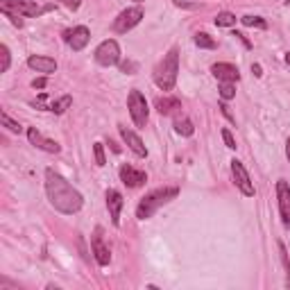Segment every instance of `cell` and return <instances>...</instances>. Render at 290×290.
Masks as SVG:
<instances>
[{"mask_svg":"<svg viewBox=\"0 0 290 290\" xmlns=\"http://www.w3.org/2000/svg\"><path fill=\"white\" fill-rule=\"evenodd\" d=\"M0 12L5 14V16L9 18V21H12V23L16 25V27H21V25H23V18H21V14H16V12H9V9H0Z\"/></svg>","mask_w":290,"mask_h":290,"instance_id":"29","label":"cell"},{"mask_svg":"<svg viewBox=\"0 0 290 290\" xmlns=\"http://www.w3.org/2000/svg\"><path fill=\"white\" fill-rule=\"evenodd\" d=\"M73 105V98L71 95H64V98H59V100H54L53 105H50V111H54V113H64L66 109Z\"/></svg>","mask_w":290,"mask_h":290,"instance_id":"20","label":"cell"},{"mask_svg":"<svg viewBox=\"0 0 290 290\" xmlns=\"http://www.w3.org/2000/svg\"><path fill=\"white\" fill-rule=\"evenodd\" d=\"M46 77H39V79H34V82H32V89H46Z\"/></svg>","mask_w":290,"mask_h":290,"instance_id":"32","label":"cell"},{"mask_svg":"<svg viewBox=\"0 0 290 290\" xmlns=\"http://www.w3.org/2000/svg\"><path fill=\"white\" fill-rule=\"evenodd\" d=\"M286 157H288V161H290V138L286 141Z\"/></svg>","mask_w":290,"mask_h":290,"instance_id":"36","label":"cell"},{"mask_svg":"<svg viewBox=\"0 0 290 290\" xmlns=\"http://www.w3.org/2000/svg\"><path fill=\"white\" fill-rule=\"evenodd\" d=\"M46 193H48L50 204L66 215L77 213V211L84 207L82 193H79L75 186H71L68 179H64L59 172H54L53 168L46 170Z\"/></svg>","mask_w":290,"mask_h":290,"instance_id":"1","label":"cell"},{"mask_svg":"<svg viewBox=\"0 0 290 290\" xmlns=\"http://www.w3.org/2000/svg\"><path fill=\"white\" fill-rule=\"evenodd\" d=\"M179 190L172 186V188H157L152 190V193H148V195L143 197L141 202H138L136 207V218L138 220H148L152 218L157 211H159L163 204H168V202L172 200V197H177Z\"/></svg>","mask_w":290,"mask_h":290,"instance_id":"3","label":"cell"},{"mask_svg":"<svg viewBox=\"0 0 290 290\" xmlns=\"http://www.w3.org/2000/svg\"><path fill=\"white\" fill-rule=\"evenodd\" d=\"M0 9H9L21 16H41L50 7H39L32 0H0Z\"/></svg>","mask_w":290,"mask_h":290,"instance_id":"5","label":"cell"},{"mask_svg":"<svg viewBox=\"0 0 290 290\" xmlns=\"http://www.w3.org/2000/svg\"><path fill=\"white\" fill-rule=\"evenodd\" d=\"M93 154H95V163L98 166H105L107 159H105V148H102V143H95L93 145Z\"/></svg>","mask_w":290,"mask_h":290,"instance_id":"28","label":"cell"},{"mask_svg":"<svg viewBox=\"0 0 290 290\" xmlns=\"http://www.w3.org/2000/svg\"><path fill=\"white\" fill-rule=\"evenodd\" d=\"M236 95V86H234V82H220V98L222 100H231Z\"/></svg>","mask_w":290,"mask_h":290,"instance_id":"24","label":"cell"},{"mask_svg":"<svg viewBox=\"0 0 290 290\" xmlns=\"http://www.w3.org/2000/svg\"><path fill=\"white\" fill-rule=\"evenodd\" d=\"M27 66L36 73H43V75H50V73L57 71V61L50 59V57H41V54H32L27 59Z\"/></svg>","mask_w":290,"mask_h":290,"instance_id":"17","label":"cell"},{"mask_svg":"<svg viewBox=\"0 0 290 290\" xmlns=\"http://www.w3.org/2000/svg\"><path fill=\"white\" fill-rule=\"evenodd\" d=\"M118 175H120V182H123L125 186H130V188H138V186H143V184L148 182L145 172L136 170V168L130 166V163H123L120 170H118Z\"/></svg>","mask_w":290,"mask_h":290,"instance_id":"10","label":"cell"},{"mask_svg":"<svg viewBox=\"0 0 290 290\" xmlns=\"http://www.w3.org/2000/svg\"><path fill=\"white\" fill-rule=\"evenodd\" d=\"M0 57H2V64H0V73H7L9 71V64H12V54H9V48L2 43L0 46Z\"/></svg>","mask_w":290,"mask_h":290,"instance_id":"26","label":"cell"},{"mask_svg":"<svg viewBox=\"0 0 290 290\" xmlns=\"http://www.w3.org/2000/svg\"><path fill=\"white\" fill-rule=\"evenodd\" d=\"M240 23L247 25V27H261V30H265L267 27V23L261 16H243L240 18Z\"/></svg>","mask_w":290,"mask_h":290,"instance_id":"25","label":"cell"},{"mask_svg":"<svg viewBox=\"0 0 290 290\" xmlns=\"http://www.w3.org/2000/svg\"><path fill=\"white\" fill-rule=\"evenodd\" d=\"M252 73H254L256 77H261L263 73H261V64H252Z\"/></svg>","mask_w":290,"mask_h":290,"instance_id":"35","label":"cell"},{"mask_svg":"<svg viewBox=\"0 0 290 290\" xmlns=\"http://www.w3.org/2000/svg\"><path fill=\"white\" fill-rule=\"evenodd\" d=\"M177 73H179V53L177 48H170L168 54L159 61V66L154 68V82L161 91H172L177 84Z\"/></svg>","mask_w":290,"mask_h":290,"instance_id":"2","label":"cell"},{"mask_svg":"<svg viewBox=\"0 0 290 290\" xmlns=\"http://www.w3.org/2000/svg\"><path fill=\"white\" fill-rule=\"evenodd\" d=\"M0 120H2V125H5V127H7L9 132H14V134H21V130H23V127H21V125L16 123V120L9 118V113H7V111L0 113Z\"/></svg>","mask_w":290,"mask_h":290,"instance_id":"23","label":"cell"},{"mask_svg":"<svg viewBox=\"0 0 290 290\" xmlns=\"http://www.w3.org/2000/svg\"><path fill=\"white\" fill-rule=\"evenodd\" d=\"M277 197H279L281 220H284L286 227H290V186H288V182H284V179H279L277 182Z\"/></svg>","mask_w":290,"mask_h":290,"instance_id":"11","label":"cell"},{"mask_svg":"<svg viewBox=\"0 0 290 290\" xmlns=\"http://www.w3.org/2000/svg\"><path fill=\"white\" fill-rule=\"evenodd\" d=\"M157 109H159V113H163V116H170V113H175L177 109H182V102H179L177 98L166 95V98H159V100H157Z\"/></svg>","mask_w":290,"mask_h":290,"instance_id":"18","label":"cell"},{"mask_svg":"<svg viewBox=\"0 0 290 290\" xmlns=\"http://www.w3.org/2000/svg\"><path fill=\"white\" fill-rule=\"evenodd\" d=\"M120 71H123V73H130V75H132V73L136 71V66L132 64V61H125V64L120 66Z\"/></svg>","mask_w":290,"mask_h":290,"instance_id":"31","label":"cell"},{"mask_svg":"<svg viewBox=\"0 0 290 290\" xmlns=\"http://www.w3.org/2000/svg\"><path fill=\"white\" fill-rule=\"evenodd\" d=\"M27 138H30L32 145H36L39 150H46V152H50V154H57L61 150L59 143H54V141H50V138H46L41 132L36 130V127H30V130H27Z\"/></svg>","mask_w":290,"mask_h":290,"instance_id":"13","label":"cell"},{"mask_svg":"<svg viewBox=\"0 0 290 290\" xmlns=\"http://www.w3.org/2000/svg\"><path fill=\"white\" fill-rule=\"evenodd\" d=\"M91 252H93L95 261L100 265H109L111 254H109V247L105 245V236H102V227H95L93 236H91Z\"/></svg>","mask_w":290,"mask_h":290,"instance_id":"9","label":"cell"},{"mask_svg":"<svg viewBox=\"0 0 290 290\" xmlns=\"http://www.w3.org/2000/svg\"><path fill=\"white\" fill-rule=\"evenodd\" d=\"M57 2H61V5L71 7V9H77L79 7V0H57Z\"/></svg>","mask_w":290,"mask_h":290,"instance_id":"33","label":"cell"},{"mask_svg":"<svg viewBox=\"0 0 290 290\" xmlns=\"http://www.w3.org/2000/svg\"><path fill=\"white\" fill-rule=\"evenodd\" d=\"M211 73L218 77V82H238V79H240V73H238L236 66L225 64V61L211 66Z\"/></svg>","mask_w":290,"mask_h":290,"instance_id":"14","label":"cell"},{"mask_svg":"<svg viewBox=\"0 0 290 290\" xmlns=\"http://www.w3.org/2000/svg\"><path fill=\"white\" fill-rule=\"evenodd\" d=\"M175 132L182 134V136H193L195 127H193V123H190L188 118H177L175 120Z\"/></svg>","mask_w":290,"mask_h":290,"instance_id":"19","label":"cell"},{"mask_svg":"<svg viewBox=\"0 0 290 290\" xmlns=\"http://www.w3.org/2000/svg\"><path fill=\"white\" fill-rule=\"evenodd\" d=\"M120 136H123V141L127 143V148L136 154V157H148V148L143 145V141L138 138V134H134V132L127 130V127H120Z\"/></svg>","mask_w":290,"mask_h":290,"instance_id":"16","label":"cell"},{"mask_svg":"<svg viewBox=\"0 0 290 290\" xmlns=\"http://www.w3.org/2000/svg\"><path fill=\"white\" fill-rule=\"evenodd\" d=\"M215 25L218 27H231V25H236V16L231 12H220L215 16Z\"/></svg>","mask_w":290,"mask_h":290,"instance_id":"21","label":"cell"},{"mask_svg":"<svg viewBox=\"0 0 290 290\" xmlns=\"http://www.w3.org/2000/svg\"><path fill=\"white\" fill-rule=\"evenodd\" d=\"M222 141H225V145L229 150H236V141H234V136H231L229 130H222Z\"/></svg>","mask_w":290,"mask_h":290,"instance_id":"30","label":"cell"},{"mask_svg":"<svg viewBox=\"0 0 290 290\" xmlns=\"http://www.w3.org/2000/svg\"><path fill=\"white\" fill-rule=\"evenodd\" d=\"M279 254H281V261H284V267H286V286H290V261H288V252H286L284 243H279Z\"/></svg>","mask_w":290,"mask_h":290,"instance_id":"27","label":"cell"},{"mask_svg":"<svg viewBox=\"0 0 290 290\" xmlns=\"http://www.w3.org/2000/svg\"><path fill=\"white\" fill-rule=\"evenodd\" d=\"M95 61L100 66H116L120 61V46L113 39L102 41L95 48Z\"/></svg>","mask_w":290,"mask_h":290,"instance_id":"7","label":"cell"},{"mask_svg":"<svg viewBox=\"0 0 290 290\" xmlns=\"http://www.w3.org/2000/svg\"><path fill=\"white\" fill-rule=\"evenodd\" d=\"M127 109H130V116L134 120L136 127H145L148 123V100H145V95L141 91H132L130 98H127Z\"/></svg>","mask_w":290,"mask_h":290,"instance_id":"4","label":"cell"},{"mask_svg":"<svg viewBox=\"0 0 290 290\" xmlns=\"http://www.w3.org/2000/svg\"><path fill=\"white\" fill-rule=\"evenodd\" d=\"M288 5H290V0H288Z\"/></svg>","mask_w":290,"mask_h":290,"instance_id":"39","label":"cell"},{"mask_svg":"<svg viewBox=\"0 0 290 290\" xmlns=\"http://www.w3.org/2000/svg\"><path fill=\"white\" fill-rule=\"evenodd\" d=\"M220 109H222V113H225L227 118H229V120H234V116H231V111H229V107H227V105H225V100L220 102Z\"/></svg>","mask_w":290,"mask_h":290,"instance_id":"34","label":"cell"},{"mask_svg":"<svg viewBox=\"0 0 290 290\" xmlns=\"http://www.w3.org/2000/svg\"><path fill=\"white\" fill-rule=\"evenodd\" d=\"M286 64H288V66H290V53H288V54H286Z\"/></svg>","mask_w":290,"mask_h":290,"instance_id":"37","label":"cell"},{"mask_svg":"<svg viewBox=\"0 0 290 290\" xmlns=\"http://www.w3.org/2000/svg\"><path fill=\"white\" fill-rule=\"evenodd\" d=\"M143 18V9L141 7H130V9H125V12L118 14V18L113 21V32H118V34H127L132 27H136L141 23Z\"/></svg>","mask_w":290,"mask_h":290,"instance_id":"6","label":"cell"},{"mask_svg":"<svg viewBox=\"0 0 290 290\" xmlns=\"http://www.w3.org/2000/svg\"><path fill=\"white\" fill-rule=\"evenodd\" d=\"M136 2H143V0H136Z\"/></svg>","mask_w":290,"mask_h":290,"instance_id":"38","label":"cell"},{"mask_svg":"<svg viewBox=\"0 0 290 290\" xmlns=\"http://www.w3.org/2000/svg\"><path fill=\"white\" fill-rule=\"evenodd\" d=\"M123 204H125L123 195H120L118 190L109 188L107 190V209H109V215H111V222L116 227L120 225V211H123Z\"/></svg>","mask_w":290,"mask_h":290,"instance_id":"15","label":"cell"},{"mask_svg":"<svg viewBox=\"0 0 290 290\" xmlns=\"http://www.w3.org/2000/svg\"><path fill=\"white\" fill-rule=\"evenodd\" d=\"M231 177H234V184L240 188L243 195H247V197L254 195V184H252V179H249V172L245 170V166L238 159L231 161Z\"/></svg>","mask_w":290,"mask_h":290,"instance_id":"8","label":"cell"},{"mask_svg":"<svg viewBox=\"0 0 290 290\" xmlns=\"http://www.w3.org/2000/svg\"><path fill=\"white\" fill-rule=\"evenodd\" d=\"M195 43L200 48H207V50H213V48L218 46V43H215V39H211L207 32H197V34H195Z\"/></svg>","mask_w":290,"mask_h":290,"instance_id":"22","label":"cell"},{"mask_svg":"<svg viewBox=\"0 0 290 290\" xmlns=\"http://www.w3.org/2000/svg\"><path fill=\"white\" fill-rule=\"evenodd\" d=\"M64 39L68 41V46H71L75 53H79V50H84V48H86V43H89L91 32H89V27H84V25H77L73 32H66Z\"/></svg>","mask_w":290,"mask_h":290,"instance_id":"12","label":"cell"}]
</instances>
